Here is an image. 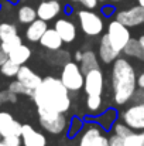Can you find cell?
<instances>
[{
	"instance_id": "52a82bcc",
	"label": "cell",
	"mask_w": 144,
	"mask_h": 146,
	"mask_svg": "<svg viewBox=\"0 0 144 146\" xmlns=\"http://www.w3.org/2000/svg\"><path fill=\"white\" fill-rule=\"evenodd\" d=\"M112 46L114 47L116 51L122 52L123 48L126 47V44L130 41L132 38V34H130V30L127 26L122 24L120 21H117L116 19L112 20L109 24H107V31H106Z\"/></svg>"
},
{
	"instance_id": "6da1fadb",
	"label": "cell",
	"mask_w": 144,
	"mask_h": 146,
	"mask_svg": "<svg viewBox=\"0 0 144 146\" xmlns=\"http://www.w3.org/2000/svg\"><path fill=\"white\" fill-rule=\"evenodd\" d=\"M113 102L119 106L126 105L133 99L137 90V74L133 64L126 57H117L112 62L110 72Z\"/></svg>"
},
{
	"instance_id": "ffe728a7",
	"label": "cell",
	"mask_w": 144,
	"mask_h": 146,
	"mask_svg": "<svg viewBox=\"0 0 144 146\" xmlns=\"http://www.w3.org/2000/svg\"><path fill=\"white\" fill-rule=\"evenodd\" d=\"M122 52L127 57L136 58L139 61H144V48L140 46L139 40H136V38H130V41L126 44V47L123 48Z\"/></svg>"
},
{
	"instance_id": "3957f363",
	"label": "cell",
	"mask_w": 144,
	"mask_h": 146,
	"mask_svg": "<svg viewBox=\"0 0 144 146\" xmlns=\"http://www.w3.org/2000/svg\"><path fill=\"white\" fill-rule=\"evenodd\" d=\"M38 113V122L43 126L44 131H47L51 135H59L65 132L69 126V121L66 119L64 112L45 109V108H37Z\"/></svg>"
},
{
	"instance_id": "e575fe53",
	"label": "cell",
	"mask_w": 144,
	"mask_h": 146,
	"mask_svg": "<svg viewBox=\"0 0 144 146\" xmlns=\"http://www.w3.org/2000/svg\"><path fill=\"white\" fill-rule=\"evenodd\" d=\"M109 142H110V146H124L123 139H122V138H119L117 135L110 136V138H109Z\"/></svg>"
},
{
	"instance_id": "9a60e30c",
	"label": "cell",
	"mask_w": 144,
	"mask_h": 146,
	"mask_svg": "<svg viewBox=\"0 0 144 146\" xmlns=\"http://www.w3.org/2000/svg\"><path fill=\"white\" fill-rule=\"evenodd\" d=\"M61 4L58 0H45L41 1L37 7V17L43 19L45 21H51L54 20L59 13H61Z\"/></svg>"
},
{
	"instance_id": "8d00e7d4",
	"label": "cell",
	"mask_w": 144,
	"mask_h": 146,
	"mask_svg": "<svg viewBox=\"0 0 144 146\" xmlns=\"http://www.w3.org/2000/svg\"><path fill=\"white\" fill-rule=\"evenodd\" d=\"M137 88L144 90V71H141V72L137 75Z\"/></svg>"
},
{
	"instance_id": "4dcf8cb0",
	"label": "cell",
	"mask_w": 144,
	"mask_h": 146,
	"mask_svg": "<svg viewBox=\"0 0 144 146\" xmlns=\"http://www.w3.org/2000/svg\"><path fill=\"white\" fill-rule=\"evenodd\" d=\"M17 101V95L11 91H0V106L6 102H16Z\"/></svg>"
},
{
	"instance_id": "d590c367",
	"label": "cell",
	"mask_w": 144,
	"mask_h": 146,
	"mask_svg": "<svg viewBox=\"0 0 144 146\" xmlns=\"http://www.w3.org/2000/svg\"><path fill=\"white\" fill-rule=\"evenodd\" d=\"M13 119V116H11V113H9V112H0V126L3 125V123H6V122H9V121H11Z\"/></svg>"
},
{
	"instance_id": "603a6c76",
	"label": "cell",
	"mask_w": 144,
	"mask_h": 146,
	"mask_svg": "<svg viewBox=\"0 0 144 146\" xmlns=\"http://www.w3.org/2000/svg\"><path fill=\"white\" fill-rule=\"evenodd\" d=\"M18 68H20V65L16 64L14 61H11V60L7 57V60L0 65V72H1L4 77H7V78H14V77L17 75V72H18Z\"/></svg>"
},
{
	"instance_id": "ab89813d",
	"label": "cell",
	"mask_w": 144,
	"mask_h": 146,
	"mask_svg": "<svg viewBox=\"0 0 144 146\" xmlns=\"http://www.w3.org/2000/svg\"><path fill=\"white\" fill-rule=\"evenodd\" d=\"M81 58H82V51H76V52L74 54V61L79 62V61H81Z\"/></svg>"
},
{
	"instance_id": "7a4b0ae2",
	"label": "cell",
	"mask_w": 144,
	"mask_h": 146,
	"mask_svg": "<svg viewBox=\"0 0 144 146\" xmlns=\"http://www.w3.org/2000/svg\"><path fill=\"white\" fill-rule=\"evenodd\" d=\"M33 101L37 108H45L58 112L66 113L71 108V95L69 90L62 84L59 78L45 77L37 90L33 91Z\"/></svg>"
},
{
	"instance_id": "8992f818",
	"label": "cell",
	"mask_w": 144,
	"mask_h": 146,
	"mask_svg": "<svg viewBox=\"0 0 144 146\" xmlns=\"http://www.w3.org/2000/svg\"><path fill=\"white\" fill-rule=\"evenodd\" d=\"M81 132L78 146H110L109 138L99 123H86Z\"/></svg>"
},
{
	"instance_id": "74e56055",
	"label": "cell",
	"mask_w": 144,
	"mask_h": 146,
	"mask_svg": "<svg viewBox=\"0 0 144 146\" xmlns=\"http://www.w3.org/2000/svg\"><path fill=\"white\" fill-rule=\"evenodd\" d=\"M113 10H114V9H113V6L106 4V6H103V10H102V11H103V14H105V16H110V14L113 13Z\"/></svg>"
},
{
	"instance_id": "f35d334b",
	"label": "cell",
	"mask_w": 144,
	"mask_h": 146,
	"mask_svg": "<svg viewBox=\"0 0 144 146\" xmlns=\"http://www.w3.org/2000/svg\"><path fill=\"white\" fill-rule=\"evenodd\" d=\"M6 60H7V54H6V52L3 51L1 46H0V65H1V64H3V62H4Z\"/></svg>"
},
{
	"instance_id": "7c38bea8",
	"label": "cell",
	"mask_w": 144,
	"mask_h": 146,
	"mask_svg": "<svg viewBox=\"0 0 144 146\" xmlns=\"http://www.w3.org/2000/svg\"><path fill=\"white\" fill-rule=\"evenodd\" d=\"M21 143L23 146H47V138L44 133L38 132L31 125H23Z\"/></svg>"
},
{
	"instance_id": "4fadbf2b",
	"label": "cell",
	"mask_w": 144,
	"mask_h": 146,
	"mask_svg": "<svg viewBox=\"0 0 144 146\" xmlns=\"http://www.w3.org/2000/svg\"><path fill=\"white\" fill-rule=\"evenodd\" d=\"M54 29L64 43H72L76 38V26L69 19H58L54 24Z\"/></svg>"
},
{
	"instance_id": "5bb4252c",
	"label": "cell",
	"mask_w": 144,
	"mask_h": 146,
	"mask_svg": "<svg viewBox=\"0 0 144 146\" xmlns=\"http://www.w3.org/2000/svg\"><path fill=\"white\" fill-rule=\"evenodd\" d=\"M97 55H99V60L103 62V64H112L119 55L120 52L116 51L114 47L112 46L107 34H103L100 41H99V50H97Z\"/></svg>"
},
{
	"instance_id": "83f0119b",
	"label": "cell",
	"mask_w": 144,
	"mask_h": 146,
	"mask_svg": "<svg viewBox=\"0 0 144 146\" xmlns=\"http://www.w3.org/2000/svg\"><path fill=\"white\" fill-rule=\"evenodd\" d=\"M9 91L14 92L16 95H28V97L33 95V91H30L28 88H26L18 80L10 82V85H9Z\"/></svg>"
},
{
	"instance_id": "484cf974",
	"label": "cell",
	"mask_w": 144,
	"mask_h": 146,
	"mask_svg": "<svg viewBox=\"0 0 144 146\" xmlns=\"http://www.w3.org/2000/svg\"><path fill=\"white\" fill-rule=\"evenodd\" d=\"M20 44H23V40H21V37H20L18 34L14 36V37H10V38H7V40L0 41V46H1V48H3V51H4L6 54L11 52L14 48H17Z\"/></svg>"
},
{
	"instance_id": "e0dca14e",
	"label": "cell",
	"mask_w": 144,
	"mask_h": 146,
	"mask_svg": "<svg viewBox=\"0 0 144 146\" xmlns=\"http://www.w3.org/2000/svg\"><path fill=\"white\" fill-rule=\"evenodd\" d=\"M44 48L49 50V51H58L62 47V38L59 37V34L57 33L55 29H47V31L43 34V37L38 41Z\"/></svg>"
},
{
	"instance_id": "f6af8a7d",
	"label": "cell",
	"mask_w": 144,
	"mask_h": 146,
	"mask_svg": "<svg viewBox=\"0 0 144 146\" xmlns=\"http://www.w3.org/2000/svg\"><path fill=\"white\" fill-rule=\"evenodd\" d=\"M99 1H105V0H99Z\"/></svg>"
},
{
	"instance_id": "d4e9b609",
	"label": "cell",
	"mask_w": 144,
	"mask_h": 146,
	"mask_svg": "<svg viewBox=\"0 0 144 146\" xmlns=\"http://www.w3.org/2000/svg\"><path fill=\"white\" fill-rule=\"evenodd\" d=\"M124 146H144V131L132 132L123 139Z\"/></svg>"
},
{
	"instance_id": "30bf717a",
	"label": "cell",
	"mask_w": 144,
	"mask_h": 146,
	"mask_svg": "<svg viewBox=\"0 0 144 146\" xmlns=\"http://www.w3.org/2000/svg\"><path fill=\"white\" fill-rule=\"evenodd\" d=\"M84 90L86 95H102L105 91V75L100 67L93 68L85 74Z\"/></svg>"
},
{
	"instance_id": "7bdbcfd3",
	"label": "cell",
	"mask_w": 144,
	"mask_h": 146,
	"mask_svg": "<svg viewBox=\"0 0 144 146\" xmlns=\"http://www.w3.org/2000/svg\"><path fill=\"white\" fill-rule=\"evenodd\" d=\"M139 1V4H141V6H144V0H137Z\"/></svg>"
},
{
	"instance_id": "cb8c5ba5",
	"label": "cell",
	"mask_w": 144,
	"mask_h": 146,
	"mask_svg": "<svg viewBox=\"0 0 144 146\" xmlns=\"http://www.w3.org/2000/svg\"><path fill=\"white\" fill-rule=\"evenodd\" d=\"M86 108L91 113H99L103 106L102 95H86Z\"/></svg>"
},
{
	"instance_id": "836d02e7",
	"label": "cell",
	"mask_w": 144,
	"mask_h": 146,
	"mask_svg": "<svg viewBox=\"0 0 144 146\" xmlns=\"http://www.w3.org/2000/svg\"><path fill=\"white\" fill-rule=\"evenodd\" d=\"M71 1H76V3H81L84 7H86V9H95L96 6H97V1L99 0H71Z\"/></svg>"
},
{
	"instance_id": "4316f807",
	"label": "cell",
	"mask_w": 144,
	"mask_h": 146,
	"mask_svg": "<svg viewBox=\"0 0 144 146\" xmlns=\"http://www.w3.org/2000/svg\"><path fill=\"white\" fill-rule=\"evenodd\" d=\"M17 36V27L11 23H1L0 24V41L7 40L10 37Z\"/></svg>"
},
{
	"instance_id": "f1b7e54d",
	"label": "cell",
	"mask_w": 144,
	"mask_h": 146,
	"mask_svg": "<svg viewBox=\"0 0 144 146\" xmlns=\"http://www.w3.org/2000/svg\"><path fill=\"white\" fill-rule=\"evenodd\" d=\"M114 118H116V113L110 109V111L105 112L103 115H100V116L97 118V123H99L103 129H109V128H110V125L113 123Z\"/></svg>"
},
{
	"instance_id": "60d3db41",
	"label": "cell",
	"mask_w": 144,
	"mask_h": 146,
	"mask_svg": "<svg viewBox=\"0 0 144 146\" xmlns=\"http://www.w3.org/2000/svg\"><path fill=\"white\" fill-rule=\"evenodd\" d=\"M137 40H139V43H140V46H141V47H143V48H144V34H143V36H140V37H139Z\"/></svg>"
},
{
	"instance_id": "44dd1931",
	"label": "cell",
	"mask_w": 144,
	"mask_h": 146,
	"mask_svg": "<svg viewBox=\"0 0 144 146\" xmlns=\"http://www.w3.org/2000/svg\"><path fill=\"white\" fill-rule=\"evenodd\" d=\"M21 129H23V125L14 119L3 123L0 126V138H6V136H13V135H17V136H21Z\"/></svg>"
},
{
	"instance_id": "ee69618b",
	"label": "cell",
	"mask_w": 144,
	"mask_h": 146,
	"mask_svg": "<svg viewBox=\"0 0 144 146\" xmlns=\"http://www.w3.org/2000/svg\"><path fill=\"white\" fill-rule=\"evenodd\" d=\"M112 1H120V0H112Z\"/></svg>"
},
{
	"instance_id": "f546056e",
	"label": "cell",
	"mask_w": 144,
	"mask_h": 146,
	"mask_svg": "<svg viewBox=\"0 0 144 146\" xmlns=\"http://www.w3.org/2000/svg\"><path fill=\"white\" fill-rule=\"evenodd\" d=\"M113 132H114V135H117L119 138L124 139L127 135H130V133L133 132V129H132L130 126H127V125L122 121V122H116V123H114V126H113Z\"/></svg>"
},
{
	"instance_id": "bcb514c9",
	"label": "cell",
	"mask_w": 144,
	"mask_h": 146,
	"mask_svg": "<svg viewBox=\"0 0 144 146\" xmlns=\"http://www.w3.org/2000/svg\"><path fill=\"white\" fill-rule=\"evenodd\" d=\"M58 1H59V0H58Z\"/></svg>"
},
{
	"instance_id": "2e32d148",
	"label": "cell",
	"mask_w": 144,
	"mask_h": 146,
	"mask_svg": "<svg viewBox=\"0 0 144 146\" xmlns=\"http://www.w3.org/2000/svg\"><path fill=\"white\" fill-rule=\"evenodd\" d=\"M48 26L47 21L43 20V19H36L34 21H31L28 24V27L26 29V38L31 43H37L40 41V38L43 37V34L47 31Z\"/></svg>"
},
{
	"instance_id": "d6a6232c",
	"label": "cell",
	"mask_w": 144,
	"mask_h": 146,
	"mask_svg": "<svg viewBox=\"0 0 144 146\" xmlns=\"http://www.w3.org/2000/svg\"><path fill=\"white\" fill-rule=\"evenodd\" d=\"M1 141L9 146H20L21 143V136H17V135H13V136H6V138H1Z\"/></svg>"
},
{
	"instance_id": "b9f144b4",
	"label": "cell",
	"mask_w": 144,
	"mask_h": 146,
	"mask_svg": "<svg viewBox=\"0 0 144 146\" xmlns=\"http://www.w3.org/2000/svg\"><path fill=\"white\" fill-rule=\"evenodd\" d=\"M0 146H9V145H6V143L1 141V138H0Z\"/></svg>"
},
{
	"instance_id": "8fae6325",
	"label": "cell",
	"mask_w": 144,
	"mask_h": 146,
	"mask_svg": "<svg viewBox=\"0 0 144 146\" xmlns=\"http://www.w3.org/2000/svg\"><path fill=\"white\" fill-rule=\"evenodd\" d=\"M16 80H18L26 88H28L30 91H34L40 87V84L43 82V78L34 72L30 67L27 65H20L18 68V72L16 75Z\"/></svg>"
},
{
	"instance_id": "9c48e42d",
	"label": "cell",
	"mask_w": 144,
	"mask_h": 146,
	"mask_svg": "<svg viewBox=\"0 0 144 146\" xmlns=\"http://www.w3.org/2000/svg\"><path fill=\"white\" fill-rule=\"evenodd\" d=\"M114 19L117 21H120L122 24L127 26L129 29L132 27H137L144 24V6L137 4L124 10H119L114 16Z\"/></svg>"
},
{
	"instance_id": "d6986e66",
	"label": "cell",
	"mask_w": 144,
	"mask_h": 146,
	"mask_svg": "<svg viewBox=\"0 0 144 146\" xmlns=\"http://www.w3.org/2000/svg\"><path fill=\"white\" fill-rule=\"evenodd\" d=\"M79 65H81V70L84 71V74H86L88 71H91L93 68H97L99 60H97V55H96L95 51H92V50L82 51V58L79 61Z\"/></svg>"
},
{
	"instance_id": "277c9868",
	"label": "cell",
	"mask_w": 144,
	"mask_h": 146,
	"mask_svg": "<svg viewBox=\"0 0 144 146\" xmlns=\"http://www.w3.org/2000/svg\"><path fill=\"white\" fill-rule=\"evenodd\" d=\"M59 80L62 84L69 90V92H78L84 88L85 82V74L81 70L79 62L76 61H66L61 70Z\"/></svg>"
},
{
	"instance_id": "1f68e13d",
	"label": "cell",
	"mask_w": 144,
	"mask_h": 146,
	"mask_svg": "<svg viewBox=\"0 0 144 146\" xmlns=\"http://www.w3.org/2000/svg\"><path fill=\"white\" fill-rule=\"evenodd\" d=\"M82 128H84V125L81 123V121H79L78 118H75V119H72V121H71V126H68V131H69V135H71V136H74V135H76L78 132H81V131H82Z\"/></svg>"
},
{
	"instance_id": "ac0fdd59",
	"label": "cell",
	"mask_w": 144,
	"mask_h": 146,
	"mask_svg": "<svg viewBox=\"0 0 144 146\" xmlns=\"http://www.w3.org/2000/svg\"><path fill=\"white\" fill-rule=\"evenodd\" d=\"M7 57H9L11 61H14L16 64L24 65V64L31 58V50H30V47H27L26 44H20L17 48H14L11 52H9Z\"/></svg>"
},
{
	"instance_id": "ba28073f",
	"label": "cell",
	"mask_w": 144,
	"mask_h": 146,
	"mask_svg": "<svg viewBox=\"0 0 144 146\" xmlns=\"http://www.w3.org/2000/svg\"><path fill=\"white\" fill-rule=\"evenodd\" d=\"M122 121L133 131H144V101L133 102L122 113Z\"/></svg>"
},
{
	"instance_id": "7402d4cb",
	"label": "cell",
	"mask_w": 144,
	"mask_h": 146,
	"mask_svg": "<svg viewBox=\"0 0 144 146\" xmlns=\"http://www.w3.org/2000/svg\"><path fill=\"white\" fill-rule=\"evenodd\" d=\"M17 19L23 24H30L37 19V10L33 9L31 6H21L17 11Z\"/></svg>"
},
{
	"instance_id": "5b68a950",
	"label": "cell",
	"mask_w": 144,
	"mask_h": 146,
	"mask_svg": "<svg viewBox=\"0 0 144 146\" xmlns=\"http://www.w3.org/2000/svg\"><path fill=\"white\" fill-rule=\"evenodd\" d=\"M78 19H79V26L81 30L91 37H96L102 34L105 29V21L100 14L95 13L92 9H84L78 11Z\"/></svg>"
}]
</instances>
